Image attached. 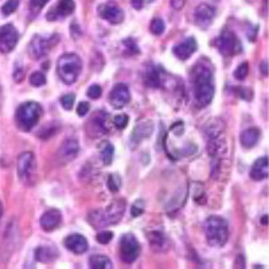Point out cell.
Listing matches in <instances>:
<instances>
[{
    "instance_id": "49",
    "label": "cell",
    "mask_w": 269,
    "mask_h": 269,
    "mask_svg": "<svg viewBox=\"0 0 269 269\" xmlns=\"http://www.w3.org/2000/svg\"><path fill=\"white\" fill-rule=\"evenodd\" d=\"M3 214V206H1V202H0V217Z\"/></svg>"
},
{
    "instance_id": "23",
    "label": "cell",
    "mask_w": 269,
    "mask_h": 269,
    "mask_svg": "<svg viewBox=\"0 0 269 269\" xmlns=\"http://www.w3.org/2000/svg\"><path fill=\"white\" fill-rule=\"evenodd\" d=\"M147 239L150 242L151 248L155 252H164L167 249V239L164 234L158 230H152L147 233Z\"/></svg>"
},
{
    "instance_id": "50",
    "label": "cell",
    "mask_w": 269,
    "mask_h": 269,
    "mask_svg": "<svg viewBox=\"0 0 269 269\" xmlns=\"http://www.w3.org/2000/svg\"><path fill=\"white\" fill-rule=\"evenodd\" d=\"M144 1H147V3H152V1H155V0H144Z\"/></svg>"
},
{
    "instance_id": "42",
    "label": "cell",
    "mask_w": 269,
    "mask_h": 269,
    "mask_svg": "<svg viewBox=\"0 0 269 269\" xmlns=\"http://www.w3.org/2000/svg\"><path fill=\"white\" fill-rule=\"evenodd\" d=\"M23 78H24L23 66L16 65L15 70H14V79H15L16 82H20V81H23Z\"/></svg>"
},
{
    "instance_id": "5",
    "label": "cell",
    "mask_w": 269,
    "mask_h": 269,
    "mask_svg": "<svg viewBox=\"0 0 269 269\" xmlns=\"http://www.w3.org/2000/svg\"><path fill=\"white\" fill-rule=\"evenodd\" d=\"M42 114V107L35 101H27L22 104L16 111L15 120L19 129L24 132L31 131L38 124Z\"/></svg>"
},
{
    "instance_id": "1",
    "label": "cell",
    "mask_w": 269,
    "mask_h": 269,
    "mask_svg": "<svg viewBox=\"0 0 269 269\" xmlns=\"http://www.w3.org/2000/svg\"><path fill=\"white\" fill-rule=\"evenodd\" d=\"M192 93L198 107H207L214 97V67L207 58H201L190 73Z\"/></svg>"
},
{
    "instance_id": "4",
    "label": "cell",
    "mask_w": 269,
    "mask_h": 269,
    "mask_svg": "<svg viewBox=\"0 0 269 269\" xmlns=\"http://www.w3.org/2000/svg\"><path fill=\"white\" fill-rule=\"evenodd\" d=\"M205 236L211 246L221 248L229 238L227 222L218 215H211L205 222Z\"/></svg>"
},
{
    "instance_id": "10",
    "label": "cell",
    "mask_w": 269,
    "mask_h": 269,
    "mask_svg": "<svg viewBox=\"0 0 269 269\" xmlns=\"http://www.w3.org/2000/svg\"><path fill=\"white\" fill-rule=\"evenodd\" d=\"M98 15L101 16L104 20H107L112 24H120L123 23V20L126 18L124 11L120 8L117 4L114 3H105L98 7Z\"/></svg>"
},
{
    "instance_id": "30",
    "label": "cell",
    "mask_w": 269,
    "mask_h": 269,
    "mask_svg": "<svg viewBox=\"0 0 269 269\" xmlns=\"http://www.w3.org/2000/svg\"><path fill=\"white\" fill-rule=\"evenodd\" d=\"M107 187L112 192H117L121 187V178L117 174H111L107 179Z\"/></svg>"
},
{
    "instance_id": "11",
    "label": "cell",
    "mask_w": 269,
    "mask_h": 269,
    "mask_svg": "<svg viewBox=\"0 0 269 269\" xmlns=\"http://www.w3.org/2000/svg\"><path fill=\"white\" fill-rule=\"evenodd\" d=\"M152 131H154V126H152V121L150 120H142L139 121L135 129L132 132L131 135V140H129V144H131L132 148H136L139 144L143 143L144 140L150 138L152 135Z\"/></svg>"
},
{
    "instance_id": "43",
    "label": "cell",
    "mask_w": 269,
    "mask_h": 269,
    "mask_svg": "<svg viewBox=\"0 0 269 269\" xmlns=\"http://www.w3.org/2000/svg\"><path fill=\"white\" fill-rule=\"evenodd\" d=\"M236 95H238V96H241L244 100H252V92L251 90H248L246 88H236Z\"/></svg>"
},
{
    "instance_id": "38",
    "label": "cell",
    "mask_w": 269,
    "mask_h": 269,
    "mask_svg": "<svg viewBox=\"0 0 269 269\" xmlns=\"http://www.w3.org/2000/svg\"><path fill=\"white\" fill-rule=\"evenodd\" d=\"M113 238V233L112 232H107V230H104V232H100V233L96 236V239L102 244V245H107L108 242H111Z\"/></svg>"
},
{
    "instance_id": "39",
    "label": "cell",
    "mask_w": 269,
    "mask_h": 269,
    "mask_svg": "<svg viewBox=\"0 0 269 269\" xmlns=\"http://www.w3.org/2000/svg\"><path fill=\"white\" fill-rule=\"evenodd\" d=\"M102 95V89L100 85H92L89 86V89H88V97L92 98V100H97V98H100Z\"/></svg>"
},
{
    "instance_id": "6",
    "label": "cell",
    "mask_w": 269,
    "mask_h": 269,
    "mask_svg": "<svg viewBox=\"0 0 269 269\" xmlns=\"http://www.w3.org/2000/svg\"><path fill=\"white\" fill-rule=\"evenodd\" d=\"M119 251L121 260L126 264H132L140 254V244L133 234L127 233L120 239Z\"/></svg>"
},
{
    "instance_id": "14",
    "label": "cell",
    "mask_w": 269,
    "mask_h": 269,
    "mask_svg": "<svg viewBox=\"0 0 269 269\" xmlns=\"http://www.w3.org/2000/svg\"><path fill=\"white\" fill-rule=\"evenodd\" d=\"M129 100H131L129 88L126 84L114 85L113 89L111 92V96H109L111 105L116 109H121V108L126 107Z\"/></svg>"
},
{
    "instance_id": "15",
    "label": "cell",
    "mask_w": 269,
    "mask_h": 269,
    "mask_svg": "<svg viewBox=\"0 0 269 269\" xmlns=\"http://www.w3.org/2000/svg\"><path fill=\"white\" fill-rule=\"evenodd\" d=\"M215 16V10L209 4H199L194 11V22L201 29H207L213 23Z\"/></svg>"
},
{
    "instance_id": "7",
    "label": "cell",
    "mask_w": 269,
    "mask_h": 269,
    "mask_svg": "<svg viewBox=\"0 0 269 269\" xmlns=\"http://www.w3.org/2000/svg\"><path fill=\"white\" fill-rule=\"evenodd\" d=\"M215 46L220 50V53L225 57H230V55H236V54L241 53V43H239L238 38L234 35L233 31L225 30L222 31L221 35L217 38L215 41Z\"/></svg>"
},
{
    "instance_id": "19",
    "label": "cell",
    "mask_w": 269,
    "mask_h": 269,
    "mask_svg": "<svg viewBox=\"0 0 269 269\" xmlns=\"http://www.w3.org/2000/svg\"><path fill=\"white\" fill-rule=\"evenodd\" d=\"M61 221H62V215H61L58 210H47L41 217V227H42L43 230H46V232H51V230L60 226Z\"/></svg>"
},
{
    "instance_id": "36",
    "label": "cell",
    "mask_w": 269,
    "mask_h": 269,
    "mask_svg": "<svg viewBox=\"0 0 269 269\" xmlns=\"http://www.w3.org/2000/svg\"><path fill=\"white\" fill-rule=\"evenodd\" d=\"M48 0H31L30 1V12L32 15H38L43 6H46Z\"/></svg>"
},
{
    "instance_id": "45",
    "label": "cell",
    "mask_w": 269,
    "mask_h": 269,
    "mask_svg": "<svg viewBox=\"0 0 269 269\" xmlns=\"http://www.w3.org/2000/svg\"><path fill=\"white\" fill-rule=\"evenodd\" d=\"M183 129H185V128H183V124H182V123H178V124H175V126L173 127L174 133H175V135H178V136L183 133Z\"/></svg>"
},
{
    "instance_id": "25",
    "label": "cell",
    "mask_w": 269,
    "mask_h": 269,
    "mask_svg": "<svg viewBox=\"0 0 269 269\" xmlns=\"http://www.w3.org/2000/svg\"><path fill=\"white\" fill-rule=\"evenodd\" d=\"M144 82L147 86L150 88H159L161 85V79L160 76H159V72L156 70L155 67L152 65L147 66V69L144 70Z\"/></svg>"
},
{
    "instance_id": "27",
    "label": "cell",
    "mask_w": 269,
    "mask_h": 269,
    "mask_svg": "<svg viewBox=\"0 0 269 269\" xmlns=\"http://www.w3.org/2000/svg\"><path fill=\"white\" fill-rule=\"evenodd\" d=\"M223 123L220 119H213L211 121H209L206 127H205V132L206 135L209 136V139L217 138L222 135V129H223Z\"/></svg>"
},
{
    "instance_id": "35",
    "label": "cell",
    "mask_w": 269,
    "mask_h": 269,
    "mask_svg": "<svg viewBox=\"0 0 269 269\" xmlns=\"http://www.w3.org/2000/svg\"><path fill=\"white\" fill-rule=\"evenodd\" d=\"M128 121H129V117L124 113L117 114L113 117V124L117 129H124L128 126Z\"/></svg>"
},
{
    "instance_id": "20",
    "label": "cell",
    "mask_w": 269,
    "mask_h": 269,
    "mask_svg": "<svg viewBox=\"0 0 269 269\" xmlns=\"http://www.w3.org/2000/svg\"><path fill=\"white\" fill-rule=\"evenodd\" d=\"M90 128L93 129V135H102L109 131V114L105 112H97L90 120Z\"/></svg>"
},
{
    "instance_id": "47",
    "label": "cell",
    "mask_w": 269,
    "mask_h": 269,
    "mask_svg": "<svg viewBox=\"0 0 269 269\" xmlns=\"http://www.w3.org/2000/svg\"><path fill=\"white\" fill-rule=\"evenodd\" d=\"M261 72H263L264 76L268 74V70H267V61H263V62H261Z\"/></svg>"
},
{
    "instance_id": "21",
    "label": "cell",
    "mask_w": 269,
    "mask_h": 269,
    "mask_svg": "<svg viewBox=\"0 0 269 269\" xmlns=\"http://www.w3.org/2000/svg\"><path fill=\"white\" fill-rule=\"evenodd\" d=\"M251 178L253 180H264L268 178V158L263 156L252 166Z\"/></svg>"
},
{
    "instance_id": "29",
    "label": "cell",
    "mask_w": 269,
    "mask_h": 269,
    "mask_svg": "<svg viewBox=\"0 0 269 269\" xmlns=\"http://www.w3.org/2000/svg\"><path fill=\"white\" fill-rule=\"evenodd\" d=\"M166 29V23L161 18H155L152 19V22L150 23V31L154 35H161L164 32Z\"/></svg>"
},
{
    "instance_id": "33",
    "label": "cell",
    "mask_w": 269,
    "mask_h": 269,
    "mask_svg": "<svg viewBox=\"0 0 269 269\" xmlns=\"http://www.w3.org/2000/svg\"><path fill=\"white\" fill-rule=\"evenodd\" d=\"M123 45H124L127 53L129 54V55H135V54L140 53V48H139L138 43L135 42V39H132V38L124 39V41H123Z\"/></svg>"
},
{
    "instance_id": "8",
    "label": "cell",
    "mask_w": 269,
    "mask_h": 269,
    "mask_svg": "<svg viewBox=\"0 0 269 269\" xmlns=\"http://www.w3.org/2000/svg\"><path fill=\"white\" fill-rule=\"evenodd\" d=\"M57 42H58V35H51L50 38L35 35L29 43V54L35 60L43 58Z\"/></svg>"
},
{
    "instance_id": "17",
    "label": "cell",
    "mask_w": 269,
    "mask_h": 269,
    "mask_svg": "<svg viewBox=\"0 0 269 269\" xmlns=\"http://www.w3.org/2000/svg\"><path fill=\"white\" fill-rule=\"evenodd\" d=\"M79 152V144L76 139H66L58 150V158L63 163L72 161Z\"/></svg>"
},
{
    "instance_id": "13",
    "label": "cell",
    "mask_w": 269,
    "mask_h": 269,
    "mask_svg": "<svg viewBox=\"0 0 269 269\" xmlns=\"http://www.w3.org/2000/svg\"><path fill=\"white\" fill-rule=\"evenodd\" d=\"M74 10H76L74 0H58V3L55 4V7L51 8L46 14V18L50 22H54V20H58L61 18H65V16L72 15Z\"/></svg>"
},
{
    "instance_id": "40",
    "label": "cell",
    "mask_w": 269,
    "mask_h": 269,
    "mask_svg": "<svg viewBox=\"0 0 269 269\" xmlns=\"http://www.w3.org/2000/svg\"><path fill=\"white\" fill-rule=\"evenodd\" d=\"M144 213V202L143 201H136L135 204L132 205L131 207V214L133 217H139V215H142Z\"/></svg>"
},
{
    "instance_id": "48",
    "label": "cell",
    "mask_w": 269,
    "mask_h": 269,
    "mask_svg": "<svg viewBox=\"0 0 269 269\" xmlns=\"http://www.w3.org/2000/svg\"><path fill=\"white\" fill-rule=\"evenodd\" d=\"M268 218H267V215H264L263 218H261V223H263V225H267V223H268Z\"/></svg>"
},
{
    "instance_id": "41",
    "label": "cell",
    "mask_w": 269,
    "mask_h": 269,
    "mask_svg": "<svg viewBox=\"0 0 269 269\" xmlns=\"http://www.w3.org/2000/svg\"><path fill=\"white\" fill-rule=\"evenodd\" d=\"M89 109H90V105L88 104V102H85V101L79 102L77 107L78 116H79V117H84V116H86L88 112H89Z\"/></svg>"
},
{
    "instance_id": "12",
    "label": "cell",
    "mask_w": 269,
    "mask_h": 269,
    "mask_svg": "<svg viewBox=\"0 0 269 269\" xmlns=\"http://www.w3.org/2000/svg\"><path fill=\"white\" fill-rule=\"evenodd\" d=\"M35 170V156L32 152H23L18 158V175L22 180L30 179Z\"/></svg>"
},
{
    "instance_id": "34",
    "label": "cell",
    "mask_w": 269,
    "mask_h": 269,
    "mask_svg": "<svg viewBox=\"0 0 269 269\" xmlns=\"http://www.w3.org/2000/svg\"><path fill=\"white\" fill-rule=\"evenodd\" d=\"M248 73H249V65H248L246 62H244V63H241V65L236 69L234 78L238 79V81H244V79L248 77Z\"/></svg>"
},
{
    "instance_id": "32",
    "label": "cell",
    "mask_w": 269,
    "mask_h": 269,
    "mask_svg": "<svg viewBox=\"0 0 269 269\" xmlns=\"http://www.w3.org/2000/svg\"><path fill=\"white\" fill-rule=\"evenodd\" d=\"M30 84L35 88H41L46 84V76L42 72H35L30 76Z\"/></svg>"
},
{
    "instance_id": "18",
    "label": "cell",
    "mask_w": 269,
    "mask_h": 269,
    "mask_svg": "<svg viewBox=\"0 0 269 269\" xmlns=\"http://www.w3.org/2000/svg\"><path fill=\"white\" fill-rule=\"evenodd\" d=\"M63 244H65V246L69 251L76 253V254H82L89 248L86 238H85L84 236H81V234H70V236H67L63 239Z\"/></svg>"
},
{
    "instance_id": "2",
    "label": "cell",
    "mask_w": 269,
    "mask_h": 269,
    "mask_svg": "<svg viewBox=\"0 0 269 269\" xmlns=\"http://www.w3.org/2000/svg\"><path fill=\"white\" fill-rule=\"evenodd\" d=\"M126 201L124 199H114L112 204L104 210H95L88 217L90 225L95 227H105L109 225H116L121 221L126 213Z\"/></svg>"
},
{
    "instance_id": "3",
    "label": "cell",
    "mask_w": 269,
    "mask_h": 269,
    "mask_svg": "<svg viewBox=\"0 0 269 269\" xmlns=\"http://www.w3.org/2000/svg\"><path fill=\"white\" fill-rule=\"evenodd\" d=\"M81 72H82V61L77 54L67 53L61 55L57 62V73L63 84H74Z\"/></svg>"
},
{
    "instance_id": "24",
    "label": "cell",
    "mask_w": 269,
    "mask_h": 269,
    "mask_svg": "<svg viewBox=\"0 0 269 269\" xmlns=\"http://www.w3.org/2000/svg\"><path fill=\"white\" fill-rule=\"evenodd\" d=\"M260 139V129L257 128H248L241 133V144L246 148H252L257 144Z\"/></svg>"
},
{
    "instance_id": "46",
    "label": "cell",
    "mask_w": 269,
    "mask_h": 269,
    "mask_svg": "<svg viewBox=\"0 0 269 269\" xmlns=\"http://www.w3.org/2000/svg\"><path fill=\"white\" fill-rule=\"evenodd\" d=\"M131 3H132V7L139 11V10H142V8H143L144 0H131Z\"/></svg>"
},
{
    "instance_id": "22",
    "label": "cell",
    "mask_w": 269,
    "mask_h": 269,
    "mask_svg": "<svg viewBox=\"0 0 269 269\" xmlns=\"http://www.w3.org/2000/svg\"><path fill=\"white\" fill-rule=\"evenodd\" d=\"M58 257V251L54 246L42 245L38 246L35 251V258L39 263H53Z\"/></svg>"
},
{
    "instance_id": "37",
    "label": "cell",
    "mask_w": 269,
    "mask_h": 269,
    "mask_svg": "<svg viewBox=\"0 0 269 269\" xmlns=\"http://www.w3.org/2000/svg\"><path fill=\"white\" fill-rule=\"evenodd\" d=\"M74 101H76V96L74 95H65V96L61 97V104H62V108L66 109V111H70L74 105Z\"/></svg>"
},
{
    "instance_id": "31",
    "label": "cell",
    "mask_w": 269,
    "mask_h": 269,
    "mask_svg": "<svg viewBox=\"0 0 269 269\" xmlns=\"http://www.w3.org/2000/svg\"><path fill=\"white\" fill-rule=\"evenodd\" d=\"M18 7L19 0H7L6 3L3 4V7H1V14L8 16V15H11V14H14V12L16 11Z\"/></svg>"
},
{
    "instance_id": "44",
    "label": "cell",
    "mask_w": 269,
    "mask_h": 269,
    "mask_svg": "<svg viewBox=\"0 0 269 269\" xmlns=\"http://www.w3.org/2000/svg\"><path fill=\"white\" fill-rule=\"evenodd\" d=\"M186 0H171V7L174 10H180L182 7L185 6Z\"/></svg>"
},
{
    "instance_id": "9",
    "label": "cell",
    "mask_w": 269,
    "mask_h": 269,
    "mask_svg": "<svg viewBox=\"0 0 269 269\" xmlns=\"http://www.w3.org/2000/svg\"><path fill=\"white\" fill-rule=\"evenodd\" d=\"M18 30L12 24H4L0 27V53H11L18 43Z\"/></svg>"
},
{
    "instance_id": "26",
    "label": "cell",
    "mask_w": 269,
    "mask_h": 269,
    "mask_svg": "<svg viewBox=\"0 0 269 269\" xmlns=\"http://www.w3.org/2000/svg\"><path fill=\"white\" fill-rule=\"evenodd\" d=\"M89 265L92 269H111L113 267L111 258L104 256V254H95V256H92L89 258Z\"/></svg>"
},
{
    "instance_id": "16",
    "label": "cell",
    "mask_w": 269,
    "mask_h": 269,
    "mask_svg": "<svg viewBox=\"0 0 269 269\" xmlns=\"http://www.w3.org/2000/svg\"><path fill=\"white\" fill-rule=\"evenodd\" d=\"M197 48H198V43L197 41H195V38L190 36V38L185 39L183 42H180L178 43L176 46H174L173 53L178 60L186 61V60H189L192 54L197 51Z\"/></svg>"
},
{
    "instance_id": "28",
    "label": "cell",
    "mask_w": 269,
    "mask_h": 269,
    "mask_svg": "<svg viewBox=\"0 0 269 269\" xmlns=\"http://www.w3.org/2000/svg\"><path fill=\"white\" fill-rule=\"evenodd\" d=\"M113 155H114V148L112 143L109 142H105L102 143L101 145V160L105 166H109L112 160H113Z\"/></svg>"
}]
</instances>
